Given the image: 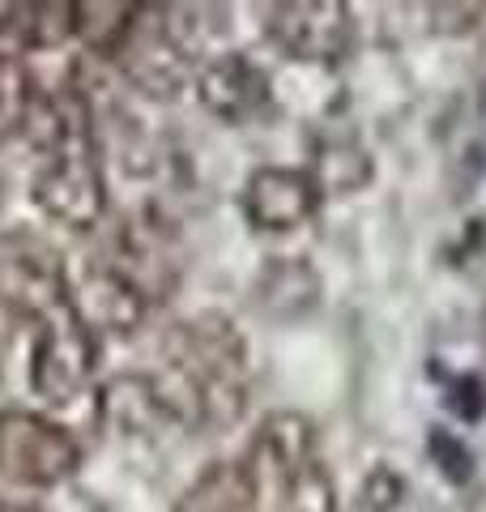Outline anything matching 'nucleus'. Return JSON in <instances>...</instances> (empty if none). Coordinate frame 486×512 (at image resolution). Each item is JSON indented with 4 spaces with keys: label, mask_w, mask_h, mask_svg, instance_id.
Returning <instances> with one entry per match:
<instances>
[{
    "label": "nucleus",
    "mask_w": 486,
    "mask_h": 512,
    "mask_svg": "<svg viewBox=\"0 0 486 512\" xmlns=\"http://www.w3.org/2000/svg\"><path fill=\"white\" fill-rule=\"evenodd\" d=\"M167 9H137V22L128 30V39L120 47V73L128 77V86L145 99H175L184 86H192V52L180 39V30L171 26V18H162Z\"/></svg>",
    "instance_id": "0eeeda50"
},
{
    "label": "nucleus",
    "mask_w": 486,
    "mask_h": 512,
    "mask_svg": "<svg viewBox=\"0 0 486 512\" xmlns=\"http://www.w3.org/2000/svg\"><path fill=\"white\" fill-rule=\"evenodd\" d=\"M0 512H47L39 504H9V500H0Z\"/></svg>",
    "instance_id": "a211bd4d"
},
{
    "label": "nucleus",
    "mask_w": 486,
    "mask_h": 512,
    "mask_svg": "<svg viewBox=\"0 0 486 512\" xmlns=\"http://www.w3.org/2000/svg\"><path fill=\"white\" fill-rule=\"evenodd\" d=\"M99 423L116 440H158L167 431H184L150 372L111 376L99 389Z\"/></svg>",
    "instance_id": "9b49d317"
},
{
    "label": "nucleus",
    "mask_w": 486,
    "mask_h": 512,
    "mask_svg": "<svg viewBox=\"0 0 486 512\" xmlns=\"http://www.w3.org/2000/svg\"><path fill=\"white\" fill-rule=\"evenodd\" d=\"M265 13L269 43L295 60L329 64L346 56L354 43V13L342 0H286V5H269Z\"/></svg>",
    "instance_id": "6e6552de"
},
{
    "label": "nucleus",
    "mask_w": 486,
    "mask_h": 512,
    "mask_svg": "<svg viewBox=\"0 0 486 512\" xmlns=\"http://www.w3.org/2000/svg\"><path fill=\"white\" fill-rule=\"evenodd\" d=\"M252 457L261 461L256 478L269 474L278 487V512H342L333 470L316 448V427L295 410L265 414L252 440Z\"/></svg>",
    "instance_id": "7ed1b4c3"
},
{
    "label": "nucleus",
    "mask_w": 486,
    "mask_h": 512,
    "mask_svg": "<svg viewBox=\"0 0 486 512\" xmlns=\"http://www.w3.org/2000/svg\"><path fill=\"white\" fill-rule=\"evenodd\" d=\"M324 205V192L312 171L299 167H256L243 184V218L261 235H286L312 222Z\"/></svg>",
    "instance_id": "1a4fd4ad"
},
{
    "label": "nucleus",
    "mask_w": 486,
    "mask_h": 512,
    "mask_svg": "<svg viewBox=\"0 0 486 512\" xmlns=\"http://www.w3.org/2000/svg\"><path fill=\"white\" fill-rule=\"evenodd\" d=\"M81 466V444L69 427L35 410H0V478L18 487H60Z\"/></svg>",
    "instance_id": "423d86ee"
},
{
    "label": "nucleus",
    "mask_w": 486,
    "mask_h": 512,
    "mask_svg": "<svg viewBox=\"0 0 486 512\" xmlns=\"http://www.w3.org/2000/svg\"><path fill=\"white\" fill-rule=\"evenodd\" d=\"M39 99L43 94H39V86H35V77H30L26 64L18 56L0 52V137L26 133Z\"/></svg>",
    "instance_id": "dca6fc26"
},
{
    "label": "nucleus",
    "mask_w": 486,
    "mask_h": 512,
    "mask_svg": "<svg viewBox=\"0 0 486 512\" xmlns=\"http://www.w3.org/2000/svg\"><path fill=\"white\" fill-rule=\"evenodd\" d=\"M141 5H120V0H94V5H77V39L99 56H120L128 30L137 22Z\"/></svg>",
    "instance_id": "2eb2a0df"
},
{
    "label": "nucleus",
    "mask_w": 486,
    "mask_h": 512,
    "mask_svg": "<svg viewBox=\"0 0 486 512\" xmlns=\"http://www.w3.org/2000/svg\"><path fill=\"white\" fill-rule=\"evenodd\" d=\"M171 512H261V478L248 457H218L180 491Z\"/></svg>",
    "instance_id": "f8f14e48"
},
{
    "label": "nucleus",
    "mask_w": 486,
    "mask_h": 512,
    "mask_svg": "<svg viewBox=\"0 0 486 512\" xmlns=\"http://www.w3.org/2000/svg\"><path fill=\"white\" fill-rule=\"evenodd\" d=\"M64 269H69V299L77 316L99 338L103 333L124 338V333H137L145 325V316L154 308V295L133 261H124L116 252H94Z\"/></svg>",
    "instance_id": "20e7f679"
},
{
    "label": "nucleus",
    "mask_w": 486,
    "mask_h": 512,
    "mask_svg": "<svg viewBox=\"0 0 486 512\" xmlns=\"http://www.w3.org/2000/svg\"><path fill=\"white\" fill-rule=\"evenodd\" d=\"M320 299V274L303 256H282L269 261L256 278V308L269 320H299L316 308Z\"/></svg>",
    "instance_id": "ddd939ff"
},
{
    "label": "nucleus",
    "mask_w": 486,
    "mask_h": 512,
    "mask_svg": "<svg viewBox=\"0 0 486 512\" xmlns=\"http://www.w3.org/2000/svg\"><path fill=\"white\" fill-rule=\"evenodd\" d=\"M99 367V333L77 316L73 299L35 320V346H30V389L43 402H73L90 389Z\"/></svg>",
    "instance_id": "39448f33"
},
{
    "label": "nucleus",
    "mask_w": 486,
    "mask_h": 512,
    "mask_svg": "<svg viewBox=\"0 0 486 512\" xmlns=\"http://www.w3.org/2000/svg\"><path fill=\"white\" fill-rule=\"evenodd\" d=\"M0 52H43L77 39V5H5Z\"/></svg>",
    "instance_id": "4468645a"
},
{
    "label": "nucleus",
    "mask_w": 486,
    "mask_h": 512,
    "mask_svg": "<svg viewBox=\"0 0 486 512\" xmlns=\"http://www.w3.org/2000/svg\"><path fill=\"white\" fill-rule=\"evenodd\" d=\"M30 137L39 146L35 171V205L73 231L99 227L107 214V175L94 141V107L90 94L77 82H64L60 90H47L35 116H30Z\"/></svg>",
    "instance_id": "f03ea898"
},
{
    "label": "nucleus",
    "mask_w": 486,
    "mask_h": 512,
    "mask_svg": "<svg viewBox=\"0 0 486 512\" xmlns=\"http://www.w3.org/2000/svg\"><path fill=\"white\" fill-rule=\"evenodd\" d=\"M312 180L320 184L324 197H329V192H354L371 180V158L359 141H329V146H320V154H316Z\"/></svg>",
    "instance_id": "f3484780"
},
{
    "label": "nucleus",
    "mask_w": 486,
    "mask_h": 512,
    "mask_svg": "<svg viewBox=\"0 0 486 512\" xmlns=\"http://www.w3.org/2000/svg\"><path fill=\"white\" fill-rule=\"evenodd\" d=\"M154 380L184 431L235 427L252 397L248 338L222 312L175 320L162 338V367Z\"/></svg>",
    "instance_id": "f257e3e1"
},
{
    "label": "nucleus",
    "mask_w": 486,
    "mask_h": 512,
    "mask_svg": "<svg viewBox=\"0 0 486 512\" xmlns=\"http://www.w3.org/2000/svg\"><path fill=\"white\" fill-rule=\"evenodd\" d=\"M201 107L209 116H218L222 124H248L269 107L273 90H269V73L243 52H226L205 60L197 77H192Z\"/></svg>",
    "instance_id": "9d476101"
}]
</instances>
